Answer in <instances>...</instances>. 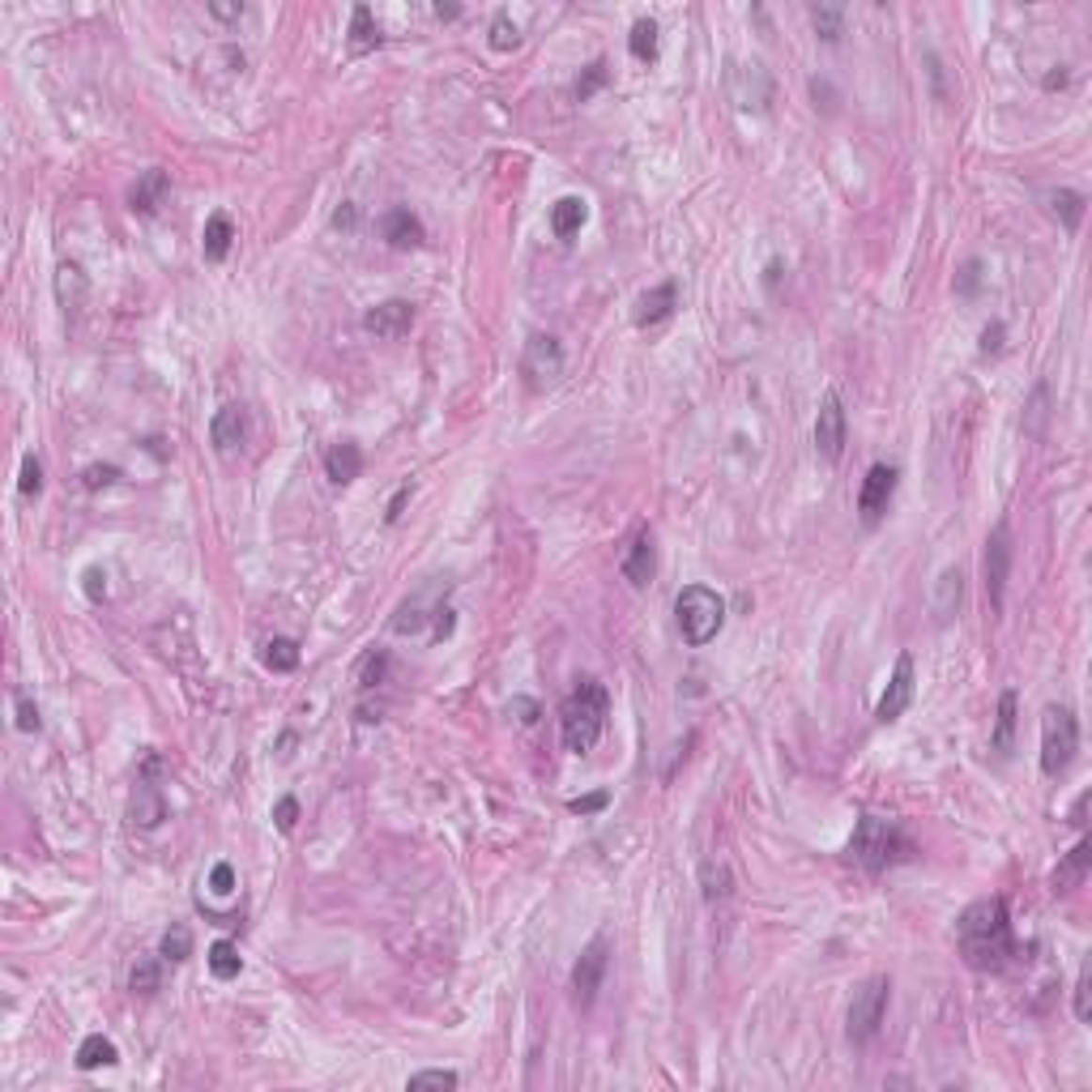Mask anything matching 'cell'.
I'll return each instance as SVG.
<instances>
[{
	"mask_svg": "<svg viewBox=\"0 0 1092 1092\" xmlns=\"http://www.w3.org/2000/svg\"><path fill=\"white\" fill-rule=\"evenodd\" d=\"M888 994H892L888 977H866L858 991H853V1003H850V1041L853 1046H866L870 1037L880 1033L883 1016H888Z\"/></svg>",
	"mask_w": 1092,
	"mask_h": 1092,
	"instance_id": "8992f818",
	"label": "cell"
},
{
	"mask_svg": "<svg viewBox=\"0 0 1092 1092\" xmlns=\"http://www.w3.org/2000/svg\"><path fill=\"white\" fill-rule=\"evenodd\" d=\"M129 815H133V824H137V828H158L163 819H167V803H163V794H158L154 786H141L137 794H133Z\"/></svg>",
	"mask_w": 1092,
	"mask_h": 1092,
	"instance_id": "cb8c5ba5",
	"label": "cell"
},
{
	"mask_svg": "<svg viewBox=\"0 0 1092 1092\" xmlns=\"http://www.w3.org/2000/svg\"><path fill=\"white\" fill-rule=\"evenodd\" d=\"M628 52L640 60V65H653L658 60V22L653 18H640L628 35Z\"/></svg>",
	"mask_w": 1092,
	"mask_h": 1092,
	"instance_id": "f1b7e54d",
	"label": "cell"
},
{
	"mask_svg": "<svg viewBox=\"0 0 1092 1092\" xmlns=\"http://www.w3.org/2000/svg\"><path fill=\"white\" fill-rule=\"evenodd\" d=\"M606 713H611V695L598 679H581L576 692L564 700L559 709V734H564V747L572 756H585L593 751V742L602 739L606 730Z\"/></svg>",
	"mask_w": 1092,
	"mask_h": 1092,
	"instance_id": "7a4b0ae2",
	"label": "cell"
},
{
	"mask_svg": "<svg viewBox=\"0 0 1092 1092\" xmlns=\"http://www.w3.org/2000/svg\"><path fill=\"white\" fill-rule=\"evenodd\" d=\"M981 290V260H969V265L956 273V295L960 299H973Z\"/></svg>",
	"mask_w": 1092,
	"mask_h": 1092,
	"instance_id": "ee69618b",
	"label": "cell"
},
{
	"mask_svg": "<svg viewBox=\"0 0 1092 1092\" xmlns=\"http://www.w3.org/2000/svg\"><path fill=\"white\" fill-rule=\"evenodd\" d=\"M956 944H960V956H964L969 969H981V973L1007 969V960L1016 956L1007 900H1003V897L973 900V905L960 913V922H956Z\"/></svg>",
	"mask_w": 1092,
	"mask_h": 1092,
	"instance_id": "6da1fadb",
	"label": "cell"
},
{
	"mask_svg": "<svg viewBox=\"0 0 1092 1092\" xmlns=\"http://www.w3.org/2000/svg\"><path fill=\"white\" fill-rule=\"evenodd\" d=\"M585 218H589V205H585V196H559V201L551 205V231H555L559 240H572V235H581Z\"/></svg>",
	"mask_w": 1092,
	"mask_h": 1092,
	"instance_id": "ffe728a7",
	"label": "cell"
},
{
	"mask_svg": "<svg viewBox=\"0 0 1092 1092\" xmlns=\"http://www.w3.org/2000/svg\"><path fill=\"white\" fill-rule=\"evenodd\" d=\"M163 196H167V176H163V171H146V176H137V184L129 188L133 213H154L158 205H163Z\"/></svg>",
	"mask_w": 1092,
	"mask_h": 1092,
	"instance_id": "7402d4cb",
	"label": "cell"
},
{
	"mask_svg": "<svg viewBox=\"0 0 1092 1092\" xmlns=\"http://www.w3.org/2000/svg\"><path fill=\"white\" fill-rule=\"evenodd\" d=\"M406 500H410V487H401L398 495H393V500H389V512H384V521H389V525H393V521L401 517V508H406Z\"/></svg>",
	"mask_w": 1092,
	"mask_h": 1092,
	"instance_id": "db71d44e",
	"label": "cell"
},
{
	"mask_svg": "<svg viewBox=\"0 0 1092 1092\" xmlns=\"http://www.w3.org/2000/svg\"><path fill=\"white\" fill-rule=\"evenodd\" d=\"M334 226H354V205H342V210L334 213Z\"/></svg>",
	"mask_w": 1092,
	"mask_h": 1092,
	"instance_id": "6f0895ef",
	"label": "cell"
},
{
	"mask_svg": "<svg viewBox=\"0 0 1092 1092\" xmlns=\"http://www.w3.org/2000/svg\"><path fill=\"white\" fill-rule=\"evenodd\" d=\"M18 491L22 495H39L43 491V465H39L35 453L22 457V478H18Z\"/></svg>",
	"mask_w": 1092,
	"mask_h": 1092,
	"instance_id": "60d3db41",
	"label": "cell"
},
{
	"mask_svg": "<svg viewBox=\"0 0 1092 1092\" xmlns=\"http://www.w3.org/2000/svg\"><path fill=\"white\" fill-rule=\"evenodd\" d=\"M1084 811H1088V794H1080V803H1075V811H1071V824L1075 828H1084Z\"/></svg>",
	"mask_w": 1092,
	"mask_h": 1092,
	"instance_id": "680465c9",
	"label": "cell"
},
{
	"mask_svg": "<svg viewBox=\"0 0 1092 1092\" xmlns=\"http://www.w3.org/2000/svg\"><path fill=\"white\" fill-rule=\"evenodd\" d=\"M435 636H440V640L453 636V611H440V619H435Z\"/></svg>",
	"mask_w": 1092,
	"mask_h": 1092,
	"instance_id": "9f6ffc18",
	"label": "cell"
},
{
	"mask_svg": "<svg viewBox=\"0 0 1092 1092\" xmlns=\"http://www.w3.org/2000/svg\"><path fill=\"white\" fill-rule=\"evenodd\" d=\"M960 598H964V572H960V568H947V572L939 576V585H935V598H930L935 619L939 623L952 619V615L960 611Z\"/></svg>",
	"mask_w": 1092,
	"mask_h": 1092,
	"instance_id": "44dd1931",
	"label": "cell"
},
{
	"mask_svg": "<svg viewBox=\"0 0 1092 1092\" xmlns=\"http://www.w3.org/2000/svg\"><path fill=\"white\" fill-rule=\"evenodd\" d=\"M559 371H564V351H559L555 337H546V334L529 337V346H525V376L534 380L538 389H542V384L559 380Z\"/></svg>",
	"mask_w": 1092,
	"mask_h": 1092,
	"instance_id": "7c38bea8",
	"label": "cell"
},
{
	"mask_svg": "<svg viewBox=\"0 0 1092 1092\" xmlns=\"http://www.w3.org/2000/svg\"><path fill=\"white\" fill-rule=\"evenodd\" d=\"M116 1063H120V1050H116L112 1037L90 1033L82 1046H77V1067H82V1071H94V1067H116Z\"/></svg>",
	"mask_w": 1092,
	"mask_h": 1092,
	"instance_id": "603a6c76",
	"label": "cell"
},
{
	"mask_svg": "<svg viewBox=\"0 0 1092 1092\" xmlns=\"http://www.w3.org/2000/svg\"><path fill=\"white\" fill-rule=\"evenodd\" d=\"M295 819H299V803H295V798H278V806H273V824H278L282 833H295Z\"/></svg>",
	"mask_w": 1092,
	"mask_h": 1092,
	"instance_id": "bcb514c9",
	"label": "cell"
},
{
	"mask_svg": "<svg viewBox=\"0 0 1092 1092\" xmlns=\"http://www.w3.org/2000/svg\"><path fill=\"white\" fill-rule=\"evenodd\" d=\"M606 964H611V944H606V935H593L572 964V999L581 1003V1007H593V999L602 991Z\"/></svg>",
	"mask_w": 1092,
	"mask_h": 1092,
	"instance_id": "52a82bcc",
	"label": "cell"
},
{
	"mask_svg": "<svg viewBox=\"0 0 1092 1092\" xmlns=\"http://www.w3.org/2000/svg\"><path fill=\"white\" fill-rule=\"evenodd\" d=\"M1075 751H1080V722H1075L1071 709L1050 704L1046 717H1041V772L1046 777H1063L1071 769Z\"/></svg>",
	"mask_w": 1092,
	"mask_h": 1092,
	"instance_id": "5b68a950",
	"label": "cell"
},
{
	"mask_svg": "<svg viewBox=\"0 0 1092 1092\" xmlns=\"http://www.w3.org/2000/svg\"><path fill=\"white\" fill-rule=\"evenodd\" d=\"M82 581H86V598H90V602H102V598H107V572H102V568H86Z\"/></svg>",
	"mask_w": 1092,
	"mask_h": 1092,
	"instance_id": "7dc6e473",
	"label": "cell"
},
{
	"mask_svg": "<svg viewBox=\"0 0 1092 1092\" xmlns=\"http://www.w3.org/2000/svg\"><path fill=\"white\" fill-rule=\"evenodd\" d=\"M700 888H704V900H725L734 888V875L725 862H704L700 866Z\"/></svg>",
	"mask_w": 1092,
	"mask_h": 1092,
	"instance_id": "f546056e",
	"label": "cell"
},
{
	"mask_svg": "<svg viewBox=\"0 0 1092 1092\" xmlns=\"http://www.w3.org/2000/svg\"><path fill=\"white\" fill-rule=\"evenodd\" d=\"M457 13H461V9H457V5H435V18H440V22L457 18Z\"/></svg>",
	"mask_w": 1092,
	"mask_h": 1092,
	"instance_id": "91938a15",
	"label": "cell"
},
{
	"mask_svg": "<svg viewBox=\"0 0 1092 1092\" xmlns=\"http://www.w3.org/2000/svg\"><path fill=\"white\" fill-rule=\"evenodd\" d=\"M679 307V282H662V287L645 290L636 304V329H658V324H666L670 316H675Z\"/></svg>",
	"mask_w": 1092,
	"mask_h": 1092,
	"instance_id": "9a60e30c",
	"label": "cell"
},
{
	"mask_svg": "<svg viewBox=\"0 0 1092 1092\" xmlns=\"http://www.w3.org/2000/svg\"><path fill=\"white\" fill-rule=\"evenodd\" d=\"M841 18H845V13L836 9V5H815V9H811L815 30H819L828 43H836V39H841Z\"/></svg>",
	"mask_w": 1092,
	"mask_h": 1092,
	"instance_id": "74e56055",
	"label": "cell"
},
{
	"mask_svg": "<svg viewBox=\"0 0 1092 1092\" xmlns=\"http://www.w3.org/2000/svg\"><path fill=\"white\" fill-rule=\"evenodd\" d=\"M243 435H248V414H243V406H223L218 414H213L210 440H213V448H218L223 457L240 453V448H243Z\"/></svg>",
	"mask_w": 1092,
	"mask_h": 1092,
	"instance_id": "2e32d148",
	"label": "cell"
},
{
	"mask_svg": "<svg viewBox=\"0 0 1092 1092\" xmlns=\"http://www.w3.org/2000/svg\"><path fill=\"white\" fill-rule=\"evenodd\" d=\"M380 43V30L371 26V9L367 5H354L351 13V52H371Z\"/></svg>",
	"mask_w": 1092,
	"mask_h": 1092,
	"instance_id": "d6a6232c",
	"label": "cell"
},
{
	"mask_svg": "<svg viewBox=\"0 0 1092 1092\" xmlns=\"http://www.w3.org/2000/svg\"><path fill=\"white\" fill-rule=\"evenodd\" d=\"M1088 862H1092V841H1088V836H1080V845L1067 853V862L1058 866V875H1054L1058 892H1071L1075 883H1084V875H1088Z\"/></svg>",
	"mask_w": 1092,
	"mask_h": 1092,
	"instance_id": "4316f807",
	"label": "cell"
},
{
	"mask_svg": "<svg viewBox=\"0 0 1092 1092\" xmlns=\"http://www.w3.org/2000/svg\"><path fill=\"white\" fill-rule=\"evenodd\" d=\"M845 406L836 393H828L824 406H819V418H815V448H819V457L824 461H841L845 453Z\"/></svg>",
	"mask_w": 1092,
	"mask_h": 1092,
	"instance_id": "30bf717a",
	"label": "cell"
},
{
	"mask_svg": "<svg viewBox=\"0 0 1092 1092\" xmlns=\"http://www.w3.org/2000/svg\"><path fill=\"white\" fill-rule=\"evenodd\" d=\"M210 13H213L218 22H235V18L243 13V5H210Z\"/></svg>",
	"mask_w": 1092,
	"mask_h": 1092,
	"instance_id": "11a10c76",
	"label": "cell"
},
{
	"mask_svg": "<svg viewBox=\"0 0 1092 1092\" xmlns=\"http://www.w3.org/2000/svg\"><path fill=\"white\" fill-rule=\"evenodd\" d=\"M210 888L218 892V897H231V892H235V870H231V862H218V866L210 870Z\"/></svg>",
	"mask_w": 1092,
	"mask_h": 1092,
	"instance_id": "f6af8a7d",
	"label": "cell"
},
{
	"mask_svg": "<svg viewBox=\"0 0 1092 1092\" xmlns=\"http://www.w3.org/2000/svg\"><path fill=\"white\" fill-rule=\"evenodd\" d=\"M1075 1016H1080L1084 1024L1092 1020V969L1088 964L1080 969V981H1075Z\"/></svg>",
	"mask_w": 1092,
	"mask_h": 1092,
	"instance_id": "7bdbcfd3",
	"label": "cell"
},
{
	"mask_svg": "<svg viewBox=\"0 0 1092 1092\" xmlns=\"http://www.w3.org/2000/svg\"><path fill=\"white\" fill-rule=\"evenodd\" d=\"M769 99H772V82L759 65H742L734 73V102H739L742 112H764Z\"/></svg>",
	"mask_w": 1092,
	"mask_h": 1092,
	"instance_id": "e0dca14e",
	"label": "cell"
},
{
	"mask_svg": "<svg viewBox=\"0 0 1092 1092\" xmlns=\"http://www.w3.org/2000/svg\"><path fill=\"white\" fill-rule=\"evenodd\" d=\"M850 858L862 870L880 875V870L897 866V862L913 858V841L905 836V828L897 819H883V815H862L858 828L850 836Z\"/></svg>",
	"mask_w": 1092,
	"mask_h": 1092,
	"instance_id": "3957f363",
	"label": "cell"
},
{
	"mask_svg": "<svg viewBox=\"0 0 1092 1092\" xmlns=\"http://www.w3.org/2000/svg\"><path fill=\"white\" fill-rule=\"evenodd\" d=\"M205 964H210V973L218 981H231V977H240V969H243V960H240V947L235 944H226V939H218V944H210V952H205Z\"/></svg>",
	"mask_w": 1092,
	"mask_h": 1092,
	"instance_id": "83f0119b",
	"label": "cell"
},
{
	"mask_svg": "<svg viewBox=\"0 0 1092 1092\" xmlns=\"http://www.w3.org/2000/svg\"><path fill=\"white\" fill-rule=\"evenodd\" d=\"M517 43H521V35H517V26H512V18L500 13V18L491 22V47H495V52H512Z\"/></svg>",
	"mask_w": 1092,
	"mask_h": 1092,
	"instance_id": "ab89813d",
	"label": "cell"
},
{
	"mask_svg": "<svg viewBox=\"0 0 1092 1092\" xmlns=\"http://www.w3.org/2000/svg\"><path fill=\"white\" fill-rule=\"evenodd\" d=\"M1046 401H1050V389L1046 384H1037V393H1033V406H1028V418H1024V431L1028 435H1041L1046 431Z\"/></svg>",
	"mask_w": 1092,
	"mask_h": 1092,
	"instance_id": "f35d334b",
	"label": "cell"
},
{
	"mask_svg": "<svg viewBox=\"0 0 1092 1092\" xmlns=\"http://www.w3.org/2000/svg\"><path fill=\"white\" fill-rule=\"evenodd\" d=\"M675 619H679V632H683V640L692 648H704L709 640L722 632L725 623V602L717 598L709 585H687L683 593L675 598Z\"/></svg>",
	"mask_w": 1092,
	"mask_h": 1092,
	"instance_id": "277c9868",
	"label": "cell"
},
{
	"mask_svg": "<svg viewBox=\"0 0 1092 1092\" xmlns=\"http://www.w3.org/2000/svg\"><path fill=\"white\" fill-rule=\"evenodd\" d=\"M991 747L1007 756L1016 747V692H1003L999 695V717H994V734H991Z\"/></svg>",
	"mask_w": 1092,
	"mask_h": 1092,
	"instance_id": "484cf974",
	"label": "cell"
},
{
	"mask_svg": "<svg viewBox=\"0 0 1092 1092\" xmlns=\"http://www.w3.org/2000/svg\"><path fill=\"white\" fill-rule=\"evenodd\" d=\"M909 704H913V658H909V653H900L897 670H892L888 687H883L880 704H875V722H883V725L897 722Z\"/></svg>",
	"mask_w": 1092,
	"mask_h": 1092,
	"instance_id": "8fae6325",
	"label": "cell"
},
{
	"mask_svg": "<svg viewBox=\"0 0 1092 1092\" xmlns=\"http://www.w3.org/2000/svg\"><path fill=\"white\" fill-rule=\"evenodd\" d=\"M606 803H611V794H606V789H598V794L572 798V803H568V811H572V815H593V811H602Z\"/></svg>",
	"mask_w": 1092,
	"mask_h": 1092,
	"instance_id": "c3c4849f",
	"label": "cell"
},
{
	"mask_svg": "<svg viewBox=\"0 0 1092 1092\" xmlns=\"http://www.w3.org/2000/svg\"><path fill=\"white\" fill-rule=\"evenodd\" d=\"M380 231H384V240H389L393 248H401V252L423 248V240H427L423 223H418L410 210H389V213H384V223H380Z\"/></svg>",
	"mask_w": 1092,
	"mask_h": 1092,
	"instance_id": "d6986e66",
	"label": "cell"
},
{
	"mask_svg": "<svg viewBox=\"0 0 1092 1092\" xmlns=\"http://www.w3.org/2000/svg\"><path fill=\"white\" fill-rule=\"evenodd\" d=\"M116 478H120V470H116V465H90V470L82 474V482H86L90 491L107 487V482H116Z\"/></svg>",
	"mask_w": 1092,
	"mask_h": 1092,
	"instance_id": "681fc988",
	"label": "cell"
},
{
	"mask_svg": "<svg viewBox=\"0 0 1092 1092\" xmlns=\"http://www.w3.org/2000/svg\"><path fill=\"white\" fill-rule=\"evenodd\" d=\"M410 324H414V304H406V299H384V304H376L363 316V329L376 337H389V342L410 334Z\"/></svg>",
	"mask_w": 1092,
	"mask_h": 1092,
	"instance_id": "4fadbf2b",
	"label": "cell"
},
{
	"mask_svg": "<svg viewBox=\"0 0 1092 1092\" xmlns=\"http://www.w3.org/2000/svg\"><path fill=\"white\" fill-rule=\"evenodd\" d=\"M406 1088L410 1092H418V1088H457V1071H414L406 1080Z\"/></svg>",
	"mask_w": 1092,
	"mask_h": 1092,
	"instance_id": "b9f144b4",
	"label": "cell"
},
{
	"mask_svg": "<svg viewBox=\"0 0 1092 1092\" xmlns=\"http://www.w3.org/2000/svg\"><path fill=\"white\" fill-rule=\"evenodd\" d=\"M1084 196L1080 193H1071V188H1058V193H1050V210L1063 218V226L1067 231H1080V223H1084Z\"/></svg>",
	"mask_w": 1092,
	"mask_h": 1092,
	"instance_id": "4dcf8cb0",
	"label": "cell"
},
{
	"mask_svg": "<svg viewBox=\"0 0 1092 1092\" xmlns=\"http://www.w3.org/2000/svg\"><path fill=\"white\" fill-rule=\"evenodd\" d=\"M39 725H43V722H39V709H35V704L26 700V695H18V730L35 734Z\"/></svg>",
	"mask_w": 1092,
	"mask_h": 1092,
	"instance_id": "f907efd6",
	"label": "cell"
},
{
	"mask_svg": "<svg viewBox=\"0 0 1092 1092\" xmlns=\"http://www.w3.org/2000/svg\"><path fill=\"white\" fill-rule=\"evenodd\" d=\"M265 666H269V670H278V675L295 670V666H299V645H295V640H287V636H273V640L265 645Z\"/></svg>",
	"mask_w": 1092,
	"mask_h": 1092,
	"instance_id": "836d02e7",
	"label": "cell"
},
{
	"mask_svg": "<svg viewBox=\"0 0 1092 1092\" xmlns=\"http://www.w3.org/2000/svg\"><path fill=\"white\" fill-rule=\"evenodd\" d=\"M324 474H329L337 487L354 482L363 474V448L354 445V440H337V445L324 453Z\"/></svg>",
	"mask_w": 1092,
	"mask_h": 1092,
	"instance_id": "ac0fdd59",
	"label": "cell"
},
{
	"mask_svg": "<svg viewBox=\"0 0 1092 1092\" xmlns=\"http://www.w3.org/2000/svg\"><path fill=\"white\" fill-rule=\"evenodd\" d=\"M1007 576H1011V529L1007 521H999L986 538V598H991V611H1003Z\"/></svg>",
	"mask_w": 1092,
	"mask_h": 1092,
	"instance_id": "ba28073f",
	"label": "cell"
},
{
	"mask_svg": "<svg viewBox=\"0 0 1092 1092\" xmlns=\"http://www.w3.org/2000/svg\"><path fill=\"white\" fill-rule=\"evenodd\" d=\"M619 568H623V576H628L636 589H645V585L653 581V572H658V546H653V534H648V529H640V534L628 542Z\"/></svg>",
	"mask_w": 1092,
	"mask_h": 1092,
	"instance_id": "5bb4252c",
	"label": "cell"
},
{
	"mask_svg": "<svg viewBox=\"0 0 1092 1092\" xmlns=\"http://www.w3.org/2000/svg\"><path fill=\"white\" fill-rule=\"evenodd\" d=\"M129 986H133V994H146V999L163 991V969H158V960H137V964H133Z\"/></svg>",
	"mask_w": 1092,
	"mask_h": 1092,
	"instance_id": "d590c367",
	"label": "cell"
},
{
	"mask_svg": "<svg viewBox=\"0 0 1092 1092\" xmlns=\"http://www.w3.org/2000/svg\"><path fill=\"white\" fill-rule=\"evenodd\" d=\"M231 243H235V226H231V218H226V213H213L210 223H205V235H201L205 260H226Z\"/></svg>",
	"mask_w": 1092,
	"mask_h": 1092,
	"instance_id": "d4e9b609",
	"label": "cell"
},
{
	"mask_svg": "<svg viewBox=\"0 0 1092 1092\" xmlns=\"http://www.w3.org/2000/svg\"><path fill=\"white\" fill-rule=\"evenodd\" d=\"M892 491H897V470L883 465V461L870 465L866 478H862V487H858V512H862L866 525H880V517L888 512V504H892Z\"/></svg>",
	"mask_w": 1092,
	"mask_h": 1092,
	"instance_id": "9c48e42d",
	"label": "cell"
},
{
	"mask_svg": "<svg viewBox=\"0 0 1092 1092\" xmlns=\"http://www.w3.org/2000/svg\"><path fill=\"white\" fill-rule=\"evenodd\" d=\"M508 713H512V717H517V722H521V725H534V722H538V713H542V709H538V704H534V700H525V695H517V700H512V704H508Z\"/></svg>",
	"mask_w": 1092,
	"mask_h": 1092,
	"instance_id": "816d5d0a",
	"label": "cell"
},
{
	"mask_svg": "<svg viewBox=\"0 0 1092 1092\" xmlns=\"http://www.w3.org/2000/svg\"><path fill=\"white\" fill-rule=\"evenodd\" d=\"M384 670H389V653H384V648H367L359 658V666H354V683L367 692V687L384 683Z\"/></svg>",
	"mask_w": 1092,
	"mask_h": 1092,
	"instance_id": "1f68e13d",
	"label": "cell"
},
{
	"mask_svg": "<svg viewBox=\"0 0 1092 1092\" xmlns=\"http://www.w3.org/2000/svg\"><path fill=\"white\" fill-rule=\"evenodd\" d=\"M999 351H1003V324H991L981 334V354H999Z\"/></svg>",
	"mask_w": 1092,
	"mask_h": 1092,
	"instance_id": "f5cc1de1",
	"label": "cell"
},
{
	"mask_svg": "<svg viewBox=\"0 0 1092 1092\" xmlns=\"http://www.w3.org/2000/svg\"><path fill=\"white\" fill-rule=\"evenodd\" d=\"M158 956H163V960H176V964L188 960V956H193V930H188V926H171L167 935H163V944H158Z\"/></svg>",
	"mask_w": 1092,
	"mask_h": 1092,
	"instance_id": "e575fe53",
	"label": "cell"
},
{
	"mask_svg": "<svg viewBox=\"0 0 1092 1092\" xmlns=\"http://www.w3.org/2000/svg\"><path fill=\"white\" fill-rule=\"evenodd\" d=\"M606 77H611L606 60H593V65L585 69L581 77H576V99H581V102H585V99H593V94H598V90L606 86Z\"/></svg>",
	"mask_w": 1092,
	"mask_h": 1092,
	"instance_id": "8d00e7d4",
	"label": "cell"
}]
</instances>
